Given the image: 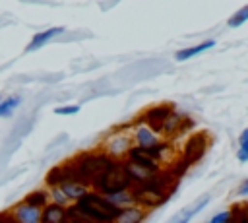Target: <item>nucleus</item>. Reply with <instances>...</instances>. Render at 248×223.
I'll use <instances>...</instances> for the list:
<instances>
[{
    "label": "nucleus",
    "instance_id": "f257e3e1",
    "mask_svg": "<svg viewBox=\"0 0 248 223\" xmlns=\"http://www.w3.org/2000/svg\"><path fill=\"white\" fill-rule=\"evenodd\" d=\"M74 206H76V209L79 213H83L85 217H89L95 223L114 221L118 217V211H120L116 206L110 204L108 198H105V196H101V194H97L93 190L85 192Z\"/></svg>",
    "mask_w": 248,
    "mask_h": 223
},
{
    "label": "nucleus",
    "instance_id": "f03ea898",
    "mask_svg": "<svg viewBox=\"0 0 248 223\" xmlns=\"http://www.w3.org/2000/svg\"><path fill=\"white\" fill-rule=\"evenodd\" d=\"M91 186H93V192H97V194H101L105 198H110L114 194H120V192L130 190L132 178L126 173L124 161H116L108 171H105L103 175H99L91 182Z\"/></svg>",
    "mask_w": 248,
    "mask_h": 223
},
{
    "label": "nucleus",
    "instance_id": "7ed1b4c3",
    "mask_svg": "<svg viewBox=\"0 0 248 223\" xmlns=\"http://www.w3.org/2000/svg\"><path fill=\"white\" fill-rule=\"evenodd\" d=\"M70 161L76 165V169L79 171L83 182L89 184V186H91V182H93L99 175H103L105 171H108V169L116 163V161L110 159L105 151H83V153H78V155H76L74 159H70Z\"/></svg>",
    "mask_w": 248,
    "mask_h": 223
},
{
    "label": "nucleus",
    "instance_id": "20e7f679",
    "mask_svg": "<svg viewBox=\"0 0 248 223\" xmlns=\"http://www.w3.org/2000/svg\"><path fill=\"white\" fill-rule=\"evenodd\" d=\"M207 134L205 132H196L192 136H188L184 147H182V153L180 157L188 163V165H194L198 163L203 155H205V149H207Z\"/></svg>",
    "mask_w": 248,
    "mask_h": 223
},
{
    "label": "nucleus",
    "instance_id": "39448f33",
    "mask_svg": "<svg viewBox=\"0 0 248 223\" xmlns=\"http://www.w3.org/2000/svg\"><path fill=\"white\" fill-rule=\"evenodd\" d=\"M172 111H174V105H172V103H161V105L149 107V109L141 114V122H143L151 132H155L157 136H161V126H163V122L170 116Z\"/></svg>",
    "mask_w": 248,
    "mask_h": 223
},
{
    "label": "nucleus",
    "instance_id": "423d86ee",
    "mask_svg": "<svg viewBox=\"0 0 248 223\" xmlns=\"http://www.w3.org/2000/svg\"><path fill=\"white\" fill-rule=\"evenodd\" d=\"M132 147V136H126V134H116V136H108L105 140V145H103V151L114 159V161H120L122 157H126V153L130 151Z\"/></svg>",
    "mask_w": 248,
    "mask_h": 223
},
{
    "label": "nucleus",
    "instance_id": "0eeeda50",
    "mask_svg": "<svg viewBox=\"0 0 248 223\" xmlns=\"http://www.w3.org/2000/svg\"><path fill=\"white\" fill-rule=\"evenodd\" d=\"M134 126V134H132V142H136V145L138 147H141V149H149V147H153V145H157L161 140H159V136L155 134V132H151L143 122H141V118L140 120H136V122H132Z\"/></svg>",
    "mask_w": 248,
    "mask_h": 223
},
{
    "label": "nucleus",
    "instance_id": "6e6552de",
    "mask_svg": "<svg viewBox=\"0 0 248 223\" xmlns=\"http://www.w3.org/2000/svg\"><path fill=\"white\" fill-rule=\"evenodd\" d=\"M126 161L132 163V165H138V167H141V169H147V171H151V173L161 171V165H159L157 161H153V159L149 157V153H147L145 149L138 147V145H132V147H130V151L126 153Z\"/></svg>",
    "mask_w": 248,
    "mask_h": 223
},
{
    "label": "nucleus",
    "instance_id": "1a4fd4ad",
    "mask_svg": "<svg viewBox=\"0 0 248 223\" xmlns=\"http://www.w3.org/2000/svg\"><path fill=\"white\" fill-rule=\"evenodd\" d=\"M10 211L14 213V217H16L17 223H41V209L29 207V206H25L23 202L16 204Z\"/></svg>",
    "mask_w": 248,
    "mask_h": 223
},
{
    "label": "nucleus",
    "instance_id": "9d476101",
    "mask_svg": "<svg viewBox=\"0 0 248 223\" xmlns=\"http://www.w3.org/2000/svg\"><path fill=\"white\" fill-rule=\"evenodd\" d=\"M60 33H64V27H50V29L39 31V33H35V35H33V39L29 41V45L25 47V50H27V52H31V50H37V48H41L43 45H46L50 39L58 37Z\"/></svg>",
    "mask_w": 248,
    "mask_h": 223
},
{
    "label": "nucleus",
    "instance_id": "9b49d317",
    "mask_svg": "<svg viewBox=\"0 0 248 223\" xmlns=\"http://www.w3.org/2000/svg\"><path fill=\"white\" fill-rule=\"evenodd\" d=\"M41 223H68L66 207L56 206V204L45 206L41 209Z\"/></svg>",
    "mask_w": 248,
    "mask_h": 223
},
{
    "label": "nucleus",
    "instance_id": "f8f14e48",
    "mask_svg": "<svg viewBox=\"0 0 248 223\" xmlns=\"http://www.w3.org/2000/svg\"><path fill=\"white\" fill-rule=\"evenodd\" d=\"M58 188H60V192L68 198V202H78L85 192H89V184L74 182V180H66V182H62Z\"/></svg>",
    "mask_w": 248,
    "mask_h": 223
},
{
    "label": "nucleus",
    "instance_id": "ddd939ff",
    "mask_svg": "<svg viewBox=\"0 0 248 223\" xmlns=\"http://www.w3.org/2000/svg\"><path fill=\"white\" fill-rule=\"evenodd\" d=\"M209 200H211V198H209V194L202 196V198H200L196 204H192V206H190V207H186L184 211L176 213V215H174V217H172L169 223H188V221H190V219H192V217H194L198 211H202V209L207 206V202H209Z\"/></svg>",
    "mask_w": 248,
    "mask_h": 223
},
{
    "label": "nucleus",
    "instance_id": "4468645a",
    "mask_svg": "<svg viewBox=\"0 0 248 223\" xmlns=\"http://www.w3.org/2000/svg\"><path fill=\"white\" fill-rule=\"evenodd\" d=\"M25 206H29V207H35V209H43L45 206H48L50 204V200H48V190H43V188H37V190H31L29 194H25L23 196V200H21Z\"/></svg>",
    "mask_w": 248,
    "mask_h": 223
},
{
    "label": "nucleus",
    "instance_id": "2eb2a0df",
    "mask_svg": "<svg viewBox=\"0 0 248 223\" xmlns=\"http://www.w3.org/2000/svg\"><path fill=\"white\" fill-rule=\"evenodd\" d=\"M147 211H143L138 206H128L124 209L118 211V217L114 219V223H141Z\"/></svg>",
    "mask_w": 248,
    "mask_h": 223
},
{
    "label": "nucleus",
    "instance_id": "dca6fc26",
    "mask_svg": "<svg viewBox=\"0 0 248 223\" xmlns=\"http://www.w3.org/2000/svg\"><path fill=\"white\" fill-rule=\"evenodd\" d=\"M182 118H184V114L182 112H178V111H172L170 112V116L163 122V126H161V136H176L178 134V130H180V122H182Z\"/></svg>",
    "mask_w": 248,
    "mask_h": 223
},
{
    "label": "nucleus",
    "instance_id": "f3484780",
    "mask_svg": "<svg viewBox=\"0 0 248 223\" xmlns=\"http://www.w3.org/2000/svg\"><path fill=\"white\" fill-rule=\"evenodd\" d=\"M211 47H215V41H203V43H200V45H196V47H188V48H182V50H178L176 54H174V58L176 60H180V62H184V60H188V58H192V56H196V54H200V52H203V50H207V48H211Z\"/></svg>",
    "mask_w": 248,
    "mask_h": 223
},
{
    "label": "nucleus",
    "instance_id": "a211bd4d",
    "mask_svg": "<svg viewBox=\"0 0 248 223\" xmlns=\"http://www.w3.org/2000/svg\"><path fill=\"white\" fill-rule=\"evenodd\" d=\"M64 182V171H62V165H54V167H50L48 171H46V175H45V184L48 186V188H56V186H60Z\"/></svg>",
    "mask_w": 248,
    "mask_h": 223
},
{
    "label": "nucleus",
    "instance_id": "6ab92c4d",
    "mask_svg": "<svg viewBox=\"0 0 248 223\" xmlns=\"http://www.w3.org/2000/svg\"><path fill=\"white\" fill-rule=\"evenodd\" d=\"M19 103H21V97H19V95H10L8 99L0 101V116H2V118L12 116V112L17 109Z\"/></svg>",
    "mask_w": 248,
    "mask_h": 223
},
{
    "label": "nucleus",
    "instance_id": "aec40b11",
    "mask_svg": "<svg viewBox=\"0 0 248 223\" xmlns=\"http://www.w3.org/2000/svg\"><path fill=\"white\" fill-rule=\"evenodd\" d=\"M188 167H190V165H188V163H186L182 157H176V159H174V161H172V163L167 167V173H169V175H170L174 180H178V178H180V176H182V175L188 171Z\"/></svg>",
    "mask_w": 248,
    "mask_h": 223
},
{
    "label": "nucleus",
    "instance_id": "412c9836",
    "mask_svg": "<svg viewBox=\"0 0 248 223\" xmlns=\"http://www.w3.org/2000/svg\"><path fill=\"white\" fill-rule=\"evenodd\" d=\"M108 200H110V204L116 206L118 209H124V207H128V206H134V198H132L130 190L120 192V194H114V196H110Z\"/></svg>",
    "mask_w": 248,
    "mask_h": 223
},
{
    "label": "nucleus",
    "instance_id": "4be33fe9",
    "mask_svg": "<svg viewBox=\"0 0 248 223\" xmlns=\"http://www.w3.org/2000/svg\"><path fill=\"white\" fill-rule=\"evenodd\" d=\"M238 143H240V147H238L236 157H238V161L246 163V161H248V128H244V130L240 132V136H238Z\"/></svg>",
    "mask_w": 248,
    "mask_h": 223
},
{
    "label": "nucleus",
    "instance_id": "5701e85b",
    "mask_svg": "<svg viewBox=\"0 0 248 223\" xmlns=\"http://www.w3.org/2000/svg\"><path fill=\"white\" fill-rule=\"evenodd\" d=\"M246 21H248V4H246L244 8H240L238 12H234V16L229 17L227 25H229V27H240V25L246 23Z\"/></svg>",
    "mask_w": 248,
    "mask_h": 223
},
{
    "label": "nucleus",
    "instance_id": "b1692460",
    "mask_svg": "<svg viewBox=\"0 0 248 223\" xmlns=\"http://www.w3.org/2000/svg\"><path fill=\"white\" fill-rule=\"evenodd\" d=\"M231 215L236 223H248V204H236L232 209H231Z\"/></svg>",
    "mask_w": 248,
    "mask_h": 223
},
{
    "label": "nucleus",
    "instance_id": "393cba45",
    "mask_svg": "<svg viewBox=\"0 0 248 223\" xmlns=\"http://www.w3.org/2000/svg\"><path fill=\"white\" fill-rule=\"evenodd\" d=\"M48 200H50V204H56V206H62V207H66L70 202H68V198L60 192V188L56 186V188H48Z\"/></svg>",
    "mask_w": 248,
    "mask_h": 223
},
{
    "label": "nucleus",
    "instance_id": "a878e982",
    "mask_svg": "<svg viewBox=\"0 0 248 223\" xmlns=\"http://www.w3.org/2000/svg\"><path fill=\"white\" fill-rule=\"evenodd\" d=\"M79 112V105H64V107H56L54 114L58 116H68V114H78Z\"/></svg>",
    "mask_w": 248,
    "mask_h": 223
},
{
    "label": "nucleus",
    "instance_id": "bb28decb",
    "mask_svg": "<svg viewBox=\"0 0 248 223\" xmlns=\"http://www.w3.org/2000/svg\"><path fill=\"white\" fill-rule=\"evenodd\" d=\"M194 128H196V122H194L190 116H186V114H184V118H182V122H180V130H178V136H184V134L192 132Z\"/></svg>",
    "mask_w": 248,
    "mask_h": 223
},
{
    "label": "nucleus",
    "instance_id": "cd10ccee",
    "mask_svg": "<svg viewBox=\"0 0 248 223\" xmlns=\"http://www.w3.org/2000/svg\"><path fill=\"white\" fill-rule=\"evenodd\" d=\"M231 219H232L231 209H227V211H219V213H215L207 223H231Z\"/></svg>",
    "mask_w": 248,
    "mask_h": 223
},
{
    "label": "nucleus",
    "instance_id": "c85d7f7f",
    "mask_svg": "<svg viewBox=\"0 0 248 223\" xmlns=\"http://www.w3.org/2000/svg\"><path fill=\"white\" fill-rule=\"evenodd\" d=\"M0 223H17L14 213L8 209V211H0Z\"/></svg>",
    "mask_w": 248,
    "mask_h": 223
},
{
    "label": "nucleus",
    "instance_id": "c756f323",
    "mask_svg": "<svg viewBox=\"0 0 248 223\" xmlns=\"http://www.w3.org/2000/svg\"><path fill=\"white\" fill-rule=\"evenodd\" d=\"M236 194H238V196H248V178H244V180L240 182V186H238Z\"/></svg>",
    "mask_w": 248,
    "mask_h": 223
},
{
    "label": "nucleus",
    "instance_id": "7c9ffc66",
    "mask_svg": "<svg viewBox=\"0 0 248 223\" xmlns=\"http://www.w3.org/2000/svg\"><path fill=\"white\" fill-rule=\"evenodd\" d=\"M231 223H236V221H234V219H231Z\"/></svg>",
    "mask_w": 248,
    "mask_h": 223
},
{
    "label": "nucleus",
    "instance_id": "2f4dec72",
    "mask_svg": "<svg viewBox=\"0 0 248 223\" xmlns=\"http://www.w3.org/2000/svg\"><path fill=\"white\" fill-rule=\"evenodd\" d=\"M107 223H114V221H107Z\"/></svg>",
    "mask_w": 248,
    "mask_h": 223
}]
</instances>
